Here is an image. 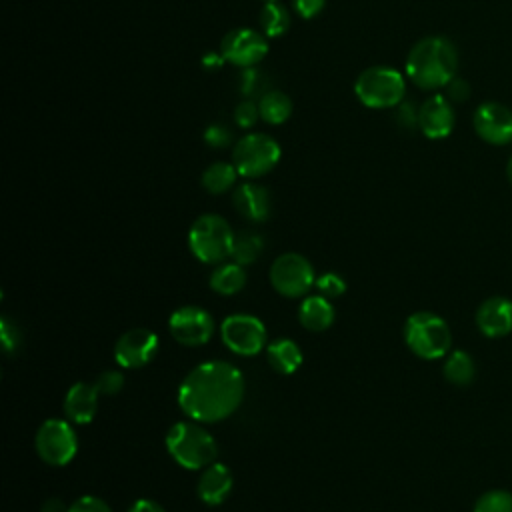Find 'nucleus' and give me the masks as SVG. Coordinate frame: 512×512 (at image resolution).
<instances>
[{
    "instance_id": "nucleus-1",
    "label": "nucleus",
    "mask_w": 512,
    "mask_h": 512,
    "mask_svg": "<svg viewBox=\"0 0 512 512\" xmlns=\"http://www.w3.org/2000/svg\"><path fill=\"white\" fill-rule=\"evenodd\" d=\"M244 398L242 372L222 360L194 366L178 388V406L194 422L228 418Z\"/></svg>"
},
{
    "instance_id": "nucleus-2",
    "label": "nucleus",
    "mask_w": 512,
    "mask_h": 512,
    "mask_svg": "<svg viewBox=\"0 0 512 512\" xmlns=\"http://www.w3.org/2000/svg\"><path fill=\"white\" fill-rule=\"evenodd\" d=\"M458 70L456 46L444 36L420 38L406 56V76L422 90L444 88Z\"/></svg>"
},
{
    "instance_id": "nucleus-3",
    "label": "nucleus",
    "mask_w": 512,
    "mask_h": 512,
    "mask_svg": "<svg viewBox=\"0 0 512 512\" xmlns=\"http://www.w3.org/2000/svg\"><path fill=\"white\" fill-rule=\"evenodd\" d=\"M166 450L186 470H204L218 456L212 434L194 422H176L166 434Z\"/></svg>"
},
{
    "instance_id": "nucleus-4",
    "label": "nucleus",
    "mask_w": 512,
    "mask_h": 512,
    "mask_svg": "<svg viewBox=\"0 0 512 512\" xmlns=\"http://www.w3.org/2000/svg\"><path fill=\"white\" fill-rule=\"evenodd\" d=\"M406 346L424 360H436L448 354L452 332L444 318L432 312H414L404 324Z\"/></svg>"
},
{
    "instance_id": "nucleus-5",
    "label": "nucleus",
    "mask_w": 512,
    "mask_h": 512,
    "mask_svg": "<svg viewBox=\"0 0 512 512\" xmlns=\"http://www.w3.org/2000/svg\"><path fill=\"white\" fill-rule=\"evenodd\" d=\"M406 80L392 66H370L362 70L354 82V94L368 108H394L402 102Z\"/></svg>"
},
{
    "instance_id": "nucleus-6",
    "label": "nucleus",
    "mask_w": 512,
    "mask_h": 512,
    "mask_svg": "<svg viewBox=\"0 0 512 512\" xmlns=\"http://www.w3.org/2000/svg\"><path fill=\"white\" fill-rule=\"evenodd\" d=\"M234 232L230 224L218 214H202L194 220L188 232V246L192 254L206 264L224 262L230 256Z\"/></svg>"
},
{
    "instance_id": "nucleus-7",
    "label": "nucleus",
    "mask_w": 512,
    "mask_h": 512,
    "mask_svg": "<svg viewBox=\"0 0 512 512\" xmlns=\"http://www.w3.org/2000/svg\"><path fill=\"white\" fill-rule=\"evenodd\" d=\"M278 142L266 132H248L232 148V164L244 178H260L268 174L280 160Z\"/></svg>"
},
{
    "instance_id": "nucleus-8",
    "label": "nucleus",
    "mask_w": 512,
    "mask_h": 512,
    "mask_svg": "<svg viewBox=\"0 0 512 512\" xmlns=\"http://www.w3.org/2000/svg\"><path fill=\"white\" fill-rule=\"evenodd\" d=\"M314 282L316 278H314L312 264L302 254H296V252L280 254L270 268L272 288L286 298L304 296Z\"/></svg>"
},
{
    "instance_id": "nucleus-9",
    "label": "nucleus",
    "mask_w": 512,
    "mask_h": 512,
    "mask_svg": "<svg viewBox=\"0 0 512 512\" xmlns=\"http://www.w3.org/2000/svg\"><path fill=\"white\" fill-rule=\"evenodd\" d=\"M78 450V438L74 428L60 418L42 422L36 432V452L50 466L68 464Z\"/></svg>"
},
{
    "instance_id": "nucleus-10",
    "label": "nucleus",
    "mask_w": 512,
    "mask_h": 512,
    "mask_svg": "<svg viewBox=\"0 0 512 512\" xmlns=\"http://www.w3.org/2000/svg\"><path fill=\"white\" fill-rule=\"evenodd\" d=\"M224 344L240 356H254L266 346V328L252 314H232L220 324Z\"/></svg>"
},
{
    "instance_id": "nucleus-11",
    "label": "nucleus",
    "mask_w": 512,
    "mask_h": 512,
    "mask_svg": "<svg viewBox=\"0 0 512 512\" xmlns=\"http://www.w3.org/2000/svg\"><path fill=\"white\" fill-rule=\"evenodd\" d=\"M220 54L238 68H252L266 58L268 36L254 28H234L222 38Z\"/></svg>"
},
{
    "instance_id": "nucleus-12",
    "label": "nucleus",
    "mask_w": 512,
    "mask_h": 512,
    "mask_svg": "<svg viewBox=\"0 0 512 512\" xmlns=\"http://www.w3.org/2000/svg\"><path fill=\"white\" fill-rule=\"evenodd\" d=\"M168 330L182 346H202L214 334V320L200 306H180L170 314Z\"/></svg>"
},
{
    "instance_id": "nucleus-13",
    "label": "nucleus",
    "mask_w": 512,
    "mask_h": 512,
    "mask_svg": "<svg viewBox=\"0 0 512 512\" xmlns=\"http://www.w3.org/2000/svg\"><path fill=\"white\" fill-rule=\"evenodd\" d=\"M476 134L494 146L512 142V110L500 102H482L472 116Z\"/></svg>"
},
{
    "instance_id": "nucleus-14",
    "label": "nucleus",
    "mask_w": 512,
    "mask_h": 512,
    "mask_svg": "<svg viewBox=\"0 0 512 512\" xmlns=\"http://www.w3.org/2000/svg\"><path fill=\"white\" fill-rule=\"evenodd\" d=\"M158 352V336L148 328H132L124 332L114 346V360L122 368H140Z\"/></svg>"
},
{
    "instance_id": "nucleus-15",
    "label": "nucleus",
    "mask_w": 512,
    "mask_h": 512,
    "mask_svg": "<svg viewBox=\"0 0 512 512\" xmlns=\"http://www.w3.org/2000/svg\"><path fill=\"white\" fill-rule=\"evenodd\" d=\"M454 122L452 102L442 94H432L418 108V128L430 140L446 138L454 128Z\"/></svg>"
},
{
    "instance_id": "nucleus-16",
    "label": "nucleus",
    "mask_w": 512,
    "mask_h": 512,
    "mask_svg": "<svg viewBox=\"0 0 512 512\" xmlns=\"http://www.w3.org/2000/svg\"><path fill=\"white\" fill-rule=\"evenodd\" d=\"M476 326L488 338H500L512 332V300L504 296L484 300L476 312Z\"/></svg>"
},
{
    "instance_id": "nucleus-17",
    "label": "nucleus",
    "mask_w": 512,
    "mask_h": 512,
    "mask_svg": "<svg viewBox=\"0 0 512 512\" xmlns=\"http://www.w3.org/2000/svg\"><path fill=\"white\" fill-rule=\"evenodd\" d=\"M234 208L250 222H264L270 216V194L256 182L240 184L232 194Z\"/></svg>"
},
{
    "instance_id": "nucleus-18",
    "label": "nucleus",
    "mask_w": 512,
    "mask_h": 512,
    "mask_svg": "<svg viewBox=\"0 0 512 512\" xmlns=\"http://www.w3.org/2000/svg\"><path fill=\"white\" fill-rule=\"evenodd\" d=\"M98 390L94 384L76 382L70 386L64 398L66 418L74 424H88L96 416L98 408Z\"/></svg>"
},
{
    "instance_id": "nucleus-19",
    "label": "nucleus",
    "mask_w": 512,
    "mask_h": 512,
    "mask_svg": "<svg viewBox=\"0 0 512 512\" xmlns=\"http://www.w3.org/2000/svg\"><path fill=\"white\" fill-rule=\"evenodd\" d=\"M198 498L208 506L222 504L232 490V474L228 466L212 462L206 466L198 478Z\"/></svg>"
},
{
    "instance_id": "nucleus-20",
    "label": "nucleus",
    "mask_w": 512,
    "mask_h": 512,
    "mask_svg": "<svg viewBox=\"0 0 512 512\" xmlns=\"http://www.w3.org/2000/svg\"><path fill=\"white\" fill-rule=\"evenodd\" d=\"M298 320L310 332H322L334 322V306L322 294L308 296L298 308Z\"/></svg>"
},
{
    "instance_id": "nucleus-21",
    "label": "nucleus",
    "mask_w": 512,
    "mask_h": 512,
    "mask_svg": "<svg viewBox=\"0 0 512 512\" xmlns=\"http://www.w3.org/2000/svg\"><path fill=\"white\" fill-rule=\"evenodd\" d=\"M266 354L270 366L278 374H294L302 364V350L298 344L290 338H276L270 344H266Z\"/></svg>"
},
{
    "instance_id": "nucleus-22",
    "label": "nucleus",
    "mask_w": 512,
    "mask_h": 512,
    "mask_svg": "<svg viewBox=\"0 0 512 512\" xmlns=\"http://www.w3.org/2000/svg\"><path fill=\"white\" fill-rule=\"evenodd\" d=\"M258 112L266 124H282L292 114V100L282 90H266L258 100Z\"/></svg>"
},
{
    "instance_id": "nucleus-23",
    "label": "nucleus",
    "mask_w": 512,
    "mask_h": 512,
    "mask_svg": "<svg viewBox=\"0 0 512 512\" xmlns=\"http://www.w3.org/2000/svg\"><path fill=\"white\" fill-rule=\"evenodd\" d=\"M246 284V272L244 266L236 262H224L220 264L212 276H210V288L222 296H232L240 292Z\"/></svg>"
},
{
    "instance_id": "nucleus-24",
    "label": "nucleus",
    "mask_w": 512,
    "mask_h": 512,
    "mask_svg": "<svg viewBox=\"0 0 512 512\" xmlns=\"http://www.w3.org/2000/svg\"><path fill=\"white\" fill-rule=\"evenodd\" d=\"M238 176L240 174L232 162H214L202 172V186L210 194H222L234 186Z\"/></svg>"
},
{
    "instance_id": "nucleus-25",
    "label": "nucleus",
    "mask_w": 512,
    "mask_h": 512,
    "mask_svg": "<svg viewBox=\"0 0 512 512\" xmlns=\"http://www.w3.org/2000/svg\"><path fill=\"white\" fill-rule=\"evenodd\" d=\"M260 28L262 34L268 38H278L290 28V12L284 4L276 2H264L260 10Z\"/></svg>"
},
{
    "instance_id": "nucleus-26",
    "label": "nucleus",
    "mask_w": 512,
    "mask_h": 512,
    "mask_svg": "<svg viewBox=\"0 0 512 512\" xmlns=\"http://www.w3.org/2000/svg\"><path fill=\"white\" fill-rule=\"evenodd\" d=\"M262 250H264V238L252 230H244L240 234H234L230 258L240 266H248L262 254Z\"/></svg>"
},
{
    "instance_id": "nucleus-27",
    "label": "nucleus",
    "mask_w": 512,
    "mask_h": 512,
    "mask_svg": "<svg viewBox=\"0 0 512 512\" xmlns=\"http://www.w3.org/2000/svg\"><path fill=\"white\" fill-rule=\"evenodd\" d=\"M444 376L456 386H466L474 380V362L472 356L464 350H454L444 362Z\"/></svg>"
},
{
    "instance_id": "nucleus-28",
    "label": "nucleus",
    "mask_w": 512,
    "mask_h": 512,
    "mask_svg": "<svg viewBox=\"0 0 512 512\" xmlns=\"http://www.w3.org/2000/svg\"><path fill=\"white\" fill-rule=\"evenodd\" d=\"M474 512H512V494L506 490H488L476 500Z\"/></svg>"
},
{
    "instance_id": "nucleus-29",
    "label": "nucleus",
    "mask_w": 512,
    "mask_h": 512,
    "mask_svg": "<svg viewBox=\"0 0 512 512\" xmlns=\"http://www.w3.org/2000/svg\"><path fill=\"white\" fill-rule=\"evenodd\" d=\"M314 284L320 290V294L326 296V298H338V296H342L346 292V282L336 272H324L322 276L316 278Z\"/></svg>"
},
{
    "instance_id": "nucleus-30",
    "label": "nucleus",
    "mask_w": 512,
    "mask_h": 512,
    "mask_svg": "<svg viewBox=\"0 0 512 512\" xmlns=\"http://www.w3.org/2000/svg\"><path fill=\"white\" fill-rule=\"evenodd\" d=\"M258 118H260V112H258V104L254 100L246 98V100L236 104V108H234L236 126H240L244 130H250L256 124Z\"/></svg>"
},
{
    "instance_id": "nucleus-31",
    "label": "nucleus",
    "mask_w": 512,
    "mask_h": 512,
    "mask_svg": "<svg viewBox=\"0 0 512 512\" xmlns=\"http://www.w3.org/2000/svg\"><path fill=\"white\" fill-rule=\"evenodd\" d=\"M98 394L102 396H114L122 390L124 386V374L118 372V370H106L98 376V380L94 382Z\"/></svg>"
},
{
    "instance_id": "nucleus-32",
    "label": "nucleus",
    "mask_w": 512,
    "mask_h": 512,
    "mask_svg": "<svg viewBox=\"0 0 512 512\" xmlns=\"http://www.w3.org/2000/svg\"><path fill=\"white\" fill-rule=\"evenodd\" d=\"M0 340H2V348L6 354H14L22 342L20 330L6 316L0 318Z\"/></svg>"
},
{
    "instance_id": "nucleus-33",
    "label": "nucleus",
    "mask_w": 512,
    "mask_h": 512,
    "mask_svg": "<svg viewBox=\"0 0 512 512\" xmlns=\"http://www.w3.org/2000/svg\"><path fill=\"white\" fill-rule=\"evenodd\" d=\"M264 84H266V80H264V74L260 72V70H254V66L252 68H244V74H242V78H240V90L244 92V96H254V94H264L262 92V88H264Z\"/></svg>"
},
{
    "instance_id": "nucleus-34",
    "label": "nucleus",
    "mask_w": 512,
    "mask_h": 512,
    "mask_svg": "<svg viewBox=\"0 0 512 512\" xmlns=\"http://www.w3.org/2000/svg\"><path fill=\"white\" fill-rule=\"evenodd\" d=\"M204 142L212 148H224L232 142V132L226 124H210L206 130H204Z\"/></svg>"
},
{
    "instance_id": "nucleus-35",
    "label": "nucleus",
    "mask_w": 512,
    "mask_h": 512,
    "mask_svg": "<svg viewBox=\"0 0 512 512\" xmlns=\"http://www.w3.org/2000/svg\"><path fill=\"white\" fill-rule=\"evenodd\" d=\"M68 512H112V508L96 496H82L68 506Z\"/></svg>"
},
{
    "instance_id": "nucleus-36",
    "label": "nucleus",
    "mask_w": 512,
    "mask_h": 512,
    "mask_svg": "<svg viewBox=\"0 0 512 512\" xmlns=\"http://www.w3.org/2000/svg\"><path fill=\"white\" fill-rule=\"evenodd\" d=\"M444 88H446V98L450 102H464L470 96V84L458 76H454Z\"/></svg>"
},
{
    "instance_id": "nucleus-37",
    "label": "nucleus",
    "mask_w": 512,
    "mask_h": 512,
    "mask_svg": "<svg viewBox=\"0 0 512 512\" xmlns=\"http://www.w3.org/2000/svg\"><path fill=\"white\" fill-rule=\"evenodd\" d=\"M396 122L402 126V128H408V130H412V128H416L418 126V110L414 108V104H410V102H400L398 106H396Z\"/></svg>"
},
{
    "instance_id": "nucleus-38",
    "label": "nucleus",
    "mask_w": 512,
    "mask_h": 512,
    "mask_svg": "<svg viewBox=\"0 0 512 512\" xmlns=\"http://www.w3.org/2000/svg\"><path fill=\"white\" fill-rule=\"evenodd\" d=\"M326 0H292V8L300 18H314L324 10Z\"/></svg>"
},
{
    "instance_id": "nucleus-39",
    "label": "nucleus",
    "mask_w": 512,
    "mask_h": 512,
    "mask_svg": "<svg viewBox=\"0 0 512 512\" xmlns=\"http://www.w3.org/2000/svg\"><path fill=\"white\" fill-rule=\"evenodd\" d=\"M128 512H166L158 502L154 500H148V498H140L136 500Z\"/></svg>"
},
{
    "instance_id": "nucleus-40",
    "label": "nucleus",
    "mask_w": 512,
    "mask_h": 512,
    "mask_svg": "<svg viewBox=\"0 0 512 512\" xmlns=\"http://www.w3.org/2000/svg\"><path fill=\"white\" fill-rule=\"evenodd\" d=\"M40 512H68V508L64 506V502L60 498H48L44 504H42V510Z\"/></svg>"
},
{
    "instance_id": "nucleus-41",
    "label": "nucleus",
    "mask_w": 512,
    "mask_h": 512,
    "mask_svg": "<svg viewBox=\"0 0 512 512\" xmlns=\"http://www.w3.org/2000/svg\"><path fill=\"white\" fill-rule=\"evenodd\" d=\"M506 176H508V180H510V184H512V158L508 160V166H506Z\"/></svg>"
},
{
    "instance_id": "nucleus-42",
    "label": "nucleus",
    "mask_w": 512,
    "mask_h": 512,
    "mask_svg": "<svg viewBox=\"0 0 512 512\" xmlns=\"http://www.w3.org/2000/svg\"><path fill=\"white\" fill-rule=\"evenodd\" d=\"M262 2H276V0H262Z\"/></svg>"
}]
</instances>
